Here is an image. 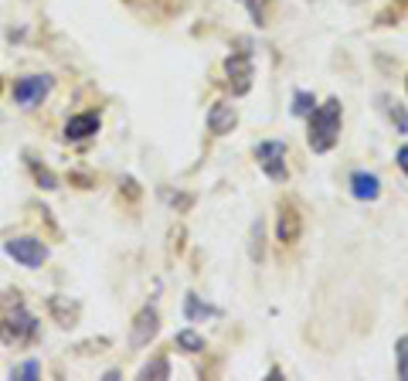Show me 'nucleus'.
<instances>
[{"instance_id": "f257e3e1", "label": "nucleus", "mask_w": 408, "mask_h": 381, "mask_svg": "<svg viewBox=\"0 0 408 381\" xmlns=\"http://www.w3.org/2000/svg\"><path fill=\"white\" fill-rule=\"evenodd\" d=\"M337 137H340V103L327 99L323 106H316L310 113V133H306V140H310L313 153H327V150H333Z\"/></svg>"}, {"instance_id": "f03ea898", "label": "nucleus", "mask_w": 408, "mask_h": 381, "mask_svg": "<svg viewBox=\"0 0 408 381\" xmlns=\"http://www.w3.org/2000/svg\"><path fill=\"white\" fill-rule=\"evenodd\" d=\"M14 296L4 300V306H0V337H4L7 344H24V340H31V337L38 334V320H34L31 313L24 310V303L14 300Z\"/></svg>"}, {"instance_id": "7ed1b4c3", "label": "nucleus", "mask_w": 408, "mask_h": 381, "mask_svg": "<svg viewBox=\"0 0 408 381\" xmlns=\"http://www.w3.org/2000/svg\"><path fill=\"white\" fill-rule=\"evenodd\" d=\"M255 160H259V167L266 170L269 181H286V177H289L283 140H266V143H259V147H255Z\"/></svg>"}, {"instance_id": "20e7f679", "label": "nucleus", "mask_w": 408, "mask_h": 381, "mask_svg": "<svg viewBox=\"0 0 408 381\" xmlns=\"http://www.w3.org/2000/svg\"><path fill=\"white\" fill-rule=\"evenodd\" d=\"M4 252H7V256H11L14 262L28 266V269H38V266L48 259V249H45V245L38 242V239H28V235H24V239H11V242L4 245Z\"/></svg>"}, {"instance_id": "39448f33", "label": "nucleus", "mask_w": 408, "mask_h": 381, "mask_svg": "<svg viewBox=\"0 0 408 381\" xmlns=\"http://www.w3.org/2000/svg\"><path fill=\"white\" fill-rule=\"evenodd\" d=\"M48 92H51V78L48 75H28L14 85V103L17 106H24V109H31L45 99Z\"/></svg>"}, {"instance_id": "423d86ee", "label": "nucleus", "mask_w": 408, "mask_h": 381, "mask_svg": "<svg viewBox=\"0 0 408 381\" xmlns=\"http://www.w3.org/2000/svg\"><path fill=\"white\" fill-rule=\"evenodd\" d=\"M160 327V317L154 306H143L140 313H136V320H133V334H129V348H146L154 334H157Z\"/></svg>"}, {"instance_id": "0eeeda50", "label": "nucleus", "mask_w": 408, "mask_h": 381, "mask_svg": "<svg viewBox=\"0 0 408 381\" xmlns=\"http://www.w3.org/2000/svg\"><path fill=\"white\" fill-rule=\"evenodd\" d=\"M225 72H228V85L235 95H245L252 89V58L249 55H232L225 61Z\"/></svg>"}, {"instance_id": "6e6552de", "label": "nucleus", "mask_w": 408, "mask_h": 381, "mask_svg": "<svg viewBox=\"0 0 408 381\" xmlns=\"http://www.w3.org/2000/svg\"><path fill=\"white\" fill-rule=\"evenodd\" d=\"M276 235H279V242H283V245L299 242V235H303V214L296 212V204H283V208H279V225H276Z\"/></svg>"}, {"instance_id": "1a4fd4ad", "label": "nucleus", "mask_w": 408, "mask_h": 381, "mask_svg": "<svg viewBox=\"0 0 408 381\" xmlns=\"http://www.w3.org/2000/svg\"><path fill=\"white\" fill-rule=\"evenodd\" d=\"M238 122V113L235 106H228V103H215L211 106V113H208V130L211 133H218V137H225V133H232Z\"/></svg>"}, {"instance_id": "9d476101", "label": "nucleus", "mask_w": 408, "mask_h": 381, "mask_svg": "<svg viewBox=\"0 0 408 381\" xmlns=\"http://www.w3.org/2000/svg\"><path fill=\"white\" fill-rule=\"evenodd\" d=\"M92 133H99V116L95 113H79L65 122V137L68 140H89Z\"/></svg>"}, {"instance_id": "9b49d317", "label": "nucleus", "mask_w": 408, "mask_h": 381, "mask_svg": "<svg viewBox=\"0 0 408 381\" xmlns=\"http://www.w3.org/2000/svg\"><path fill=\"white\" fill-rule=\"evenodd\" d=\"M350 191H354L358 201H375L377 194H381V181H377L375 174H367V170H358V174L350 177Z\"/></svg>"}, {"instance_id": "f8f14e48", "label": "nucleus", "mask_w": 408, "mask_h": 381, "mask_svg": "<svg viewBox=\"0 0 408 381\" xmlns=\"http://www.w3.org/2000/svg\"><path fill=\"white\" fill-rule=\"evenodd\" d=\"M177 348L188 351V354H201L204 351V337L194 334V330H181V334H177Z\"/></svg>"}, {"instance_id": "ddd939ff", "label": "nucleus", "mask_w": 408, "mask_h": 381, "mask_svg": "<svg viewBox=\"0 0 408 381\" xmlns=\"http://www.w3.org/2000/svg\"><path fill=\"white\" fill-rule=\"evenodd\" d=\"M184 313H188V320H194V317H215L218 310H215V306H201V303H198V296H188Z\"/></svg>"}, {"instance_id": "4468645a", "label": "nucleus", "mask_w": 408, "mask_h": 381, "mask_svg": "<svg viewBox=\"0 0 408 381\" xmlns=\"http://www.w3.org/2000/svg\"><path fill=\"white\" fill-rule=\"evenodd\" d=\"M143 378H167L171 375V365H167V357H157V361H150V365L140 371Z\"/></svg>"}, {"instance_id": "2eb2a0df", "label": "nucleus", "mask_w": 408, "mask_h": 381, "mask_svg": "<svg viewBox=\"0 0 408 381\" xmlns=\"http://www.w3.org/2000/svg\"><path fill=\"white\" fill-rule=\"evenodd\" d=\"M313 106H316V99L310 92H296V99H293V113H296V116H310Z\"/></svg>"}, {"instance_id": "dca6fc26", "label": "nucleus", "mask_w": 408, "mask_h": 381, "mask_svg": "<svg viewBox=\"0 0 408 381\" xmlns=\"http://www.w3.org/2000/svg\"><path fill=\"white\" fill-rule=\"evenodd\" d=\"M14 378H21V381L41 378V365H38V361H24V365H17L14 367Z\"/></svg>"}, {"instance_id": "f3484780", "label": "nucleus", "mask_w": 408, "mask_h": 381, "mask_svg": "<svg viewBox=\"0 0 408 381\" xmlns=\"http://www.w3.org/2000/svg\"><path fill=\"white\" fill-rule=\"evenodd\" d=\"M394 354H398V378L408 381V334L398 340V348H394Z\"/></svg>"}, {"instance_id": "a211bd4d", "label": "nucleus", "mask_w": 408, "mask_h": 381, "mask_svg": "<svg viewBox=\"0 0 408 381\" xmlns=\"http://www.w3.org/2000/svg\"><path fill=\"white\" fill-rule=\"evenodd\" d=\"M262 256H266V249H262V221H255L252 225V259L262 262Z\"/></svg>"}, {"instance_id": "6ab92c4d", "label": "nucleus", "mask_w": 408, "mask_h": 381, "mask_svg": "<svg viewBox=\"0 0 408 381\" xmlns=\"http://www.w3.org/2000/svg\"><path fill=\"white\" fill-rule=\"evenodd\" d=\"M34 177H38V184H45V191H55V187H58V181H55L45 167H34Z\"/></svg>"}, {"instance_id": "aec40b11", "label": "nucleus", "mask_w": 408, "mask_h": 381, "mask_svg": "<svg viewBox=\"0 0 408 381\" xmlns=\"http://www.w3.org/2000/svg\"><path fill=\"white\" fill-rule=\"evenodd\" d=\"M398 167L408 174V147H402V150H398Z\"/></svg>"}, {"instance_id": "412c9836", "label": "nucleus", "mask_w": 408, "mask_h": 381, "mask_svg": "<svg viewBox=\"0 0 408 381\" xmlns=\"http://www.w3.org/2000/svg\"><path fill=\"white\" fill-rule=\"evenodd\" d=\"M0 89H4V82H0Z\"/></svg>"}]
</instances>
